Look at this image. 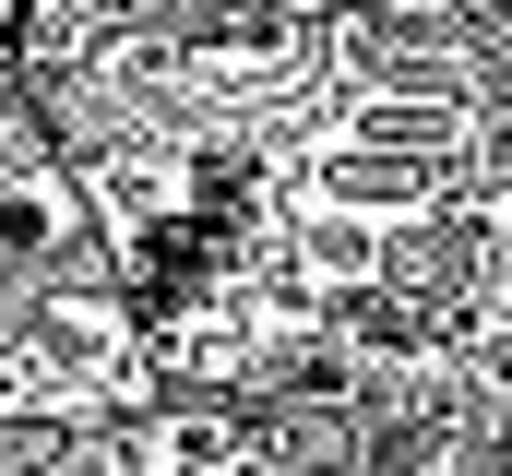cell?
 <instances>
[{"instance_id": "6da1fadb", "label": "cell", "mask_w": 512, "mask_h": 476, "mask_svg": "<svg viewBox=\"0 0 512 476\" xmlns=\"http://www.w3.org/2000/svg\"><path fill=\"white\" fill-rule=\"evenodd\" d=\"M274 12H370V0H274Z\"/></svg>"}]
</instances>
